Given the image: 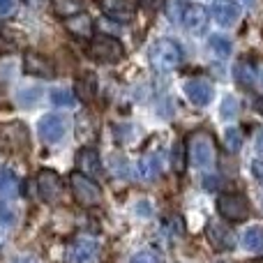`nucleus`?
I'll return each instance as SVG.
<instances>
[{"label": "nucleus", "mask_w": 263, "mask_h": 263, "mask_svg": "<svg viewBox=\"0 0 263 263\" xmlns=\"http://www.w3.org/2000/svg\"><path fill=\"white\" fill-rule=\"evenodd\" d=\"M148 58L155 72H173L182 63V49L178 42L164 37V40H157L150 46Z\"/></svg>", "instance_id": "1"}, {"label": "nucleus", "mask_w": 263, "mask_h": 263, "mask_svg": "<svg viewBox=\"0 0 263 263\" xmlns=\"http://www.w3.org/2000/svg\"><path fill=\"white\" fill-rule=\"evenodd\" d=\"M187 157L196 168H210L217 159V148L213 143V136L205 132H196L187 141Z\"/></svg>", "instance_id": "2"}, {"label": "nucleus", "mask_w": 263, "mask_h": 263, "mask_svg": "<svg viewBox=\"0 0 263 263\" xmlns=\"http://www.w3.org/2000/svg\"><path fill=\"white\" fill-rule=\"evenodd\" d=\"M69 190H72L74 201H77L79 205H83V208H95L102 201V190H100V185H97V180L88 178L86 173H81V171H74L72 176H69Z\"/></svg>", "instance_id": "3"}, {"label": "nucleus", "mask_w": 263, "mask_h": 263, "mask_svg": "<svg viewBox=\"0 0 263 263\" xmlns=\"http://www.w3.org/2000/svg\"><path fill=\"white\" fill-rule=\"evenodd\" d=\"M217 213L222 215L227 222H245L250 217V201L247 196L238 194V192H227L219 194L217 199Z\"/></svg>", "instance_id": "4"}, {"label": "nucleus", "mask_w": 263, "mask_h": 263, "mask_svg": "<svg viewBox=\"0 0 263 263\" xmlns=\"http://www.w3.org/2000/svg\"><path fill=\"white\" fill-rule=\"evenodd\" d=\"M125 49L120 44V40L111 35H97L90 40V46H88V55L100 63H118L123 58Z\"/></svg>", "instance_id": "5"}, {"label": "nucleus", "mask_w": 263, "mask_h": 263, "mask_svg": "<svg viewBox=\"0 0 263 263\" xmlns=\"http://www.w3.org/2000/svg\"><path fill=\"white\" fill-rule=\"evenodd\" d=\"M37 190H40L42 199L46 203H58L65 194V185L60 180V176L55 171H49V168H42L37 173Z\"/></svg>", "instance_id": "6"}, {"label": "nucleus", "mask_w": 263, "mask_h": 263, "mask_svg": "<svg viewBox=\"0 0 263 263\" xmlns=\"http://www.w3.org/2000/svg\"><path fill=\"white\" fill-rule=\"evenodd\" d=\"M95 254H97V242L92 240V238L81 236L67 247L65 261L67 263H88V261H92Z\"/></svg>", "instance_id": "7"}, {"label": "nucleus", "mask_w": 263, "mask_h": 263, "mask_svg": "<svg viewBox=\"0 0 263 263\" xmlns=\"http://www.w3.org/2000/svg\"><path fill=\"white\" fill-rule=\"evenodd\" d=\"M77 171L86 173L88 178L97 180L102 178L104 168H102V159H100V153L95 148H81L77 153Z\"/></svg>", "instance_id": "8"}, {"label": "nucleus", "mask_w": 263, "mask_h": 263, "mask_svg": "<svg viewBox=\"0 0 263 263\" xmlns=\"http://www.w3.org/2000/svg\"><path fill=\"white\" fill-rule=\"evenodd\" d=\"M23 72L30 74V77H40V79H51L53 77V63H51L46 55L35 53V51H28L23 55Z\"/></svg>", "instance_id": "9"}, {"label": "nucleus", "mask_w": 263, "mask_h": 263, "mask_svg": "<svg viewBox=\"0 0 263 263\" xmlns=\"http://www.w3.org/2000/svg\"><path fill=\"white\" fill-rule=\"evenodd\" d=\"M208 18H210L208 9L201 7V5H192L182 14V23H185V28L192 35H203L205 28H208Z\"/></svg>", "instance_id": "10"}, {"label": "nucleus", "mask_w": 263, "mask_h": 263, "mask_svg": "<svg viewBox=\"0 0 263 263\" xmlns=\"http://www.w3.org/2000/svg\"><path fill=\"white\" fill-rule=\"evenodd\" d=\"M139 0H102V9L114 21H129L136 12Z\"/></svg>", "instance_id": "11"}, {"label": "nucleus", "mask_w": 263, "mask_h": 263, "mask_svg": "<svg viewBox=\"0 0 263 263\" xmlns=\"http://www.w3.org/2000/svg\"><path fill=\"white\" fill-rule=\"evenodd\" d=\"M37 132H40V136L46 141V143H58L65 134V120L55 114H49L40 120Z\"/></svg>", "instance_id": "12"}, {"label": "nucleus", "mask_w": 263, "mask_h": 263, "mask_svg": "<svg viewBox=\"0 0 263 263\" xmlns=\"http://www.w3.org/2000/svg\"><path fill=\"white\" fill-rule=\"evenodd\" d=\"M185 95L196 106H208L210 100H213V86L203 79H192V81L185 83Z\"/></svg>", "instance_id": "13"}, {"label": "nucleus", "mask_w": 263, "mask_h": 263, "mask_svg": "<svg viewBox=\"0 0 263 263\" xmlns=\"http://www.w3.org/2000/svg\"><path fill=\"white\" fill-rule=\"evenodd\" d=\"M213 18L219 26H233V23L240 18V7H238L233 0H215Z\"/></svg>", "instance_id": "14"}, {"label": "nucleus", "mask_w": 263, "mask_h": 263, "mask_svg": "<svg viewBox=\"0 0 263 263\" xmlns=\"http://www.w3.org/2000/svg\"><path fill=\"white\" fill-rule=\"evenodd\" d=\"M16 196H18V178L14 176V171L5 168L3 176H0V208H7Z\"/></svg>", "instance_id": "15"}, {"label": "nucleus", "mask_w": 263, "mask_h": 263, "mask_svg": "<svg viewBox=\"0 0 263 263\" xmlns=\"http://www.w3.org/2000/svg\"><path fill=\"white\" fill-rule=\"evenodd\" d=\"M208 238L215 250H231L233 247V233L222 224H208Z\"/></svg>", "instance_id": "16"}, {"label": "nucleus", "mask_w": 263, "mask_h": 263, "mask_svg": "<svg viewBox=\"0 0 263 263\" xmlns=\"http://www.w3.org/2000/svg\"><path fill=\"white\" fill-rule=\"evenodd\" d=\"M67 21V32L69 35H74V37H90L92 35V18L88 16V14H77V16H69V18H65Z\"/></svg>", "instance_id": "17"}, {"label": "nucleus", "mask_w": 263, "mask_h": 263, "mask_svg": "<svg viewBox=\"0 0 263 263\" xmlns=\"http://www.w3.org/2000/svg\"><path fill=\"white\" fill-rule=\"evenodd\" d=\"M162 173V155H145L139 162V176L143 180H155Z\"/></svg>", "instance_id": "18"}, {"label": "nucleus", "mask_w": 263, "mask_h": 263, "mask_svg": "<svg viewBox=\"0 0 263 263\" xmlns=\"http://www.w3.org/2000/svg\"><path fill=\"white\" fill-rule=\"evenodd\" d=\"M233 77H236V81L240 83L242 88H254L256 69H254V65H252L250 60H240V63L236 65V69H233Z\"/></svg>", "instance_id": "19"}, {"label": "nucleus", "mask_w": 263, "mask_h": 263, "mask_svg": "<svg viewBox=\"0 0 263 263\" xmlns=\"http://www.w3.org/2000/svg\"><path fill=\"white\" fill-rule=\"evenodd\" d=\"M77 95L81 102H92L97 95V79L95 74H83L77 81Z\"/></svg>", "instance_id": "20"}, {"label": "nucleus", "mask_w": 263, "mask_h": 263, "mask_svg": "<svg viewBox=\"0 0 263 263\" xmlns=\"http://www.w3.org/2000/svg\"><path fill=\"white\" fill-rule=\"evenodd\" d=\"M242 247L250 252H261L263 250V224H254L242 233Z\"/></svg>", "instance_id": "21"}, {"label": "nucleus", "mask_w": 263, "mask_h": 263, "mask_svg": "<svg viewBox=\"0 0 263 263\" xmlns=\"http://www.w3.org/2000/svg\"><path fill=\"white\" fill-rule=\"evenodd\" d=\"M51 7L58 16L63 18H69V16H77L81 14L83 9V0H51Z\"/></svg>", "instance_id": "22"}, {"label": "nucleus", "mask_w": 263, "mask_h": 263, "mask_svg": "<svg viewBox=\"0 0 263 263\" xmlns=\"http://www.w3.org/2000/svg\"><path fill=\"white\" fill-rule=\"evenodd\" d=\"M238 114H240V104H238L236 97L227 95L222 102V109H219V116H222L224 120H236Z\"/></svg>", "instance_id": "23"}, {"label": "nucleus", "mask_w": 263, "mask_h": 263, "mask_svg": "<svg viewBox=\"0 0 263 263\" xmlns=\"http://www.w3.org/2000/svg\"><path fill=\"white\" fill-rule=\"evenodd\" d=\"M210 49H213L215 55L227 58V55L231 53V42H229L227 37H222V35H215V37H210Z\"/></svg>", "instance_id": "24"}, {"label": "nucleus", "mask_w": 263, "mask_h": 263, "mask_svg": "<svg viewBox=\"0 0 263 263\" xmlns=\"http://www.w3.org/2000/svg\"><path fill=\"white\" fill-rule=\"evenodd\" d=\"M51 102L55 106H74L77 104V97L69 90H51Z\"/></svg>", "instance_id": "25"}, {"label": "nucleus", "mask_w": 263, "mask_h": 263, "mask_svg": "<svg viewBox=\"0 0 263 263\" xmlns=\"http://www.w3.org/2000/svg\"><path fill=\"white\" fill-rule=\"evenodd\" d=\"M185 0H168V7H166V14L171 21H178V18H182V14H185Z\"/></svg>", "instance_id": "26"}, {"label": "nucleus", "mask_w": 263, "mask_h": 263, "mask_svg": "<svg viewBox=\"0 0 263 263\" xmlns=\"http://www.w3.org/2000/svg\"><path fill=\"white\" fill-rule=\"evenodd\" d=\"M227 145H229V150H233V153H238V150H240L242 134H240V129H238V127L227 129Z\"/></svg>", "instance_id": "27"}, {"label": "nucleus", "mask_w": 263, "mask_h": 263, "mask_svg": "<svg viewBox=\"0 0 263 263\" xmlns=\"http://www.w3.org/2000/svg\"><path fill=\"white\" fill-rule=\"evenodd\" d=\"M185 150H187V145H182V143H176V148H173V168L178 173L185 171Z\"/></svg>", "instance_id": "28"}, {"label": "nucleus", "mask_w": 263, "mask_h": 263, "mask_svg": "<svg viewBox=\"0 0 263 263\" xmlns=\"http://www.w3.org/2000/svg\"><path fill=\"white\" fill-rule=\"evenodd\" d=\"M129 263H159V259L153 254V252H139L129 259Z\"/></svg>", "instance_id": "29"}, {"label": "nucleus", "mask_w": 263, "mask_h": 263, "mask_svg": "<svg viewBox=\"0 0 263 263\" xmlns=\"http://www.w3.org/2000/svg\"><path fill=\"white\" fill-rule=\"evenodd\" d=\"M14 12V0H0V16H7Z\"/></svg>", "instance_id": "30"}, {"label": "nucleus", "mask_w": 263, "mask_h": 263, "mask_svg": "<svg viewBox=\"0 0 263 263\" xmlns=\"http://www.w3.org/2000/svg\"><path fill=\"white\" fill-rule=\"evenodd\" d=\"M40 97V90H32V92H21L18 95V100H30V102H26L23 106H28V104H35V100Z\"/></svg>", "instance_id": "31"}, {"label": "nucleus", "mask_w": 263, "mask_h": 263, "mask_svg": "<svg viewBox=\"0 0 263 263\" xmlns=\"http://www.w3.org/2000/svg\"><path fill=\"white\" fill-rule=\"evenodd\" d=\"M252 171H254L256 180L263 182V162H254V164H252Z\"/></svg>", "instance_id": "32"}, {"label": "nucleus", "mask_w": 263, "mask_h": 263, "mask_svg": "<svg viewBox=\"0 0 263 263\" xmlns=\"http://www.w3.org/2000/svg\"><path fill=\"white\" fill-rule=\"evenodd\" d=\"M7 51H14V44H9V42L3 40V35H0V53H7Z\"/></svg>", "instance_id": "33"}, {"label": "nucleus", "mask_w": 263, "mask_h": 263, "mask_svg": "<svg viewBox=\"0 0 263 263\" xmlns=\"http://www.w3.org/2000/svg\"><path fill=\"white\" fill-rule=\"evenodd\" d=\"M256 153L263 155V129L256 132Z\"/></svg>", "instance_id": "34"}, {"label": "nucleus", "mask_w": 263, "mask_h": 263, "mask_svg": "<svg viewBox=\"0 0 263 263\" xmlns=\"http://www.w3.org/2000/svg\"><path fill=\"white\" fill-rule=\"evenodd\" d=\"M14 263H37L35 259H30V256H23V259H16Z\"/></svg>", "instance_id": "35"}, {"label": "nucleus", "mask_w": 263, "mask_h": 263, "mask_svg": "<svg viewBox=\"0 0 263 263\" xmlns=\"http://www.w3.org/2000/svg\"><path fill=\"white\" fill-rule=\"evenodd\" d=\"M256 109H259V111H261V116H263V97H261L259 102H256Z\"/></svg>", "instance_id": "36"}, {"label": "nucleus", "mask_w": 263, "mask_h": 263, "mask_svg": "<svg viewBox=\"0 0 263 263\" xmlns=\"http://www.w3.org/2000/svg\"><path fill=\"white\" fill-rule=\"evenodd\" d=\"M245 3H247V5H254V0H245Z\"/></svg>", "instance_id": "37"}]
</instances>
